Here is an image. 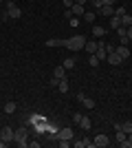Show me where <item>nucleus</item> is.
<instances>
[{
  "label": "nucleus",
  "mask_w": 132,
  "mask_h": 148,
  "mask_svg": "<svg viewBox=\"0 0 132 148\" xmlns=\"http://www.w3.org/2000/svg\"><path fill=\"white\" fill-rule=\"evenodd\" d=\"M93 36H106V29H104V27H99V25H95V27H93Z\"/></svg>",
  "instance_id": "nucleus-21"
},
{
  "label": "nucleus",
  "mask_w": 132,
  "mask_h": 148,
  "mask_svg": "<svg viewBox=\"0 0 132 148\" xmlns=\"http://www.w3.org/2000/svg\"><path fill=\"white\" fill-rule=\"evenodd\" d=\"M77 148H90L93 146V139H88V137H84V139H79V142H75Z\"/></svg>",
  "instance_id": "nucleus-14"
},
{
  "label": "nucleus",
  "mask_w": 132,
  "mask_h": 148,
  "mask_svg": "<svg viewBox=\"0 0 132 148\" xmlns=\"http://www.w3.org/2000/svg\"><path fill=\"white\" fill-rule=\"evenodd\" d=\"M13 142L18 144V146H29V130H26V126H22V128H18L16 133H13Z\"/></svg>",
  "instance_id": "nucleus-2"
},
{
  "label": "nucleus",
  "mask_w": 132,
  "mask_h": 148,
  "mask_svg": "<svg viewBox=\"0 0 132 148\" xmlns=\"http://www.w3.org/2000/svg\"><path fill=\"white\" fill-rule=\"evenodd\" d=\"M108 144H110V139H108V135H104V133H99V135L93 139V146H97V148H106Z\"/></svg>",
  "instance_id": "nucleus-4"
},
{
  "label": "nucleus",
  "mask_w": 132,
  "mask_h": 148,
  "mask_svg": "<svg viewBox=\"0 0 132 148\" xmlns=\"http://www.w3.org/2000/svg\"><path fill=\"white\" fill-rule=\"evenodd\" d=\"M114 128H121L123 133H132V122H121V124H114Z\"/></svg>",
  "instance_id": "nucleus-10"
},
{
  "label": "nucleus",
  "mask_w": 132,
  "mask_h": 148,
  "mask_svg": "<svg viewBox=\"0 0 132 148\" xmlns=\"http://www.w3.org/2000/svg\"><path fill=\"white\" fill-rule=\"evenodd\" d=\"M121 27H126V29H128V27H132V16H130V13L121 16Z\"/></svg>",
  "instance_id": "nucleus-18"
},
{
  "label": "nucleus",
  "mask_w": 132,
  "mask_h": 148,
  "mask_svg": "<svg viewBox=\"0 0 132 148\" xmlns=\"http://www.w3.org/2000/svg\"><path fill=\"white\" fill-rule=\"evenodd\" d=\"M128 38L132 40V27H128Z\"/></svg>",
  "instance_id": "nucleus-37"
},
{
  "label": "nucleus",
  "mask_w": 132,
  "mask_h": 148,
  "mask_svg": "<svg viewBox=\"0 0 132 148\" xmlns=\"http://www.w3.org/2000/svg\"><path fill=\"white\" fill-rule=\"evenodd\" d=\"M99 13L104 16V18H110V16L114 13V7H108V5H104V7L99 9Z\"/></svg>",
  "instance_id": "nucleus-11"
},
{
  "label": "nucleus",
  "mask_w": 132,
  "mask_h": 148,
  "mask_svg": "<svg viewBox=\"0 0 132 148\" xmlns=\"http://www.w3.org/2000/svg\"><path fill=\"white\" fill-rule=\"evenodd\" d=\"M62 64H64V69H66V71H68V69H75L77 60H75V58H66V60H64Z\"/></svg>",
  "instance_id": "nucleus-16"
},
{
  "label": "nucleus",
  "mask_w": 132,
  "mask_h": 148,
  "mask_svg": "<svg viewBox=\"0 0 132 148\" xmlns=\"http://www.w3.org/2000/svg\"><path fill=\"white\" fill-rule=\"evenodd\" d=\"M29 146H31V148H40V142H38V139H31V142H29Z\"/></svg>",
  "instance_id": "nucleus-33"
},
{
  "label": "nucleus",
  "mask_w": 132,
  "mask_h": 148,
  "mask_svg": "<svg viewBox=\"0 0 132 148\" xmlns=\"http://www.w3.org/2000/svg\"><path fill=\"white\" fill-rule=\"evenodd\" d=\"M57 91H60V93H68V80H66V77H64V80H60Z\"/></svg>",
  "instance_id": "nucleus-17"
},
{
  "label": "nucleus",
  "mask_w": 132,
  "mask_h": 148,
  "mask_svg": "<svg viewBox=\"0 0 132 148\" xmlns=\"http://www.w3.org/2000/svg\"><path fill=\"white\" fill-rule=\"evenodd\" d=\"M70 11H73V16H77V18L86 13V11H84V5H77V2H75V5H73V7H70Z\"/></svg>",
  "instance_id": "nucleus-12"
},
{
  "label": "nucleus",
  "mask_w": 132,
  "mask_h": 148,
  "mask_svg": "<svg viewBox=\"0 0 132 148\" xmlns=\"http://www.w3.org/2000/svg\"><path fill=\"white\" fill-rule=\"evenodd\" d=\"M82 104H84V108H95V99L84 97V99H82Z\"/></svg>",
  "instance_id": "nucleus-23"
},
{
  "label": "nucleus",
  "mask_w": 132,
  "mask_h": 148,
  "mask_svg": "<svg viewBox=\"0 0 132 148\" xmlns=\"http://www.w3.org/2000/svg\"><path fill=\"white\" fill-rule=\"evenodd\" d=\"M79 126H82L84 130H88V128H90V126H93V122H90V117H84V115H82V122H79Z\"/></svg>",
  "instance_id": "nucleus-20"
},
{
  "label": "nucleus",
  "mask_w": 132,
  "mask_h": 148,
  "mask_svg": "<svg viewBox=\"0 0 132 148\" xmlns=\"http://www.w3.org/2000/svg\"><path fill=\"white\" fill-rule=\"evenodd\" d=\"M75 2H77V5H86L88 0H75Z\"/></svg>",
  "instance_id": "nucleus-38"
},
{
  "label": "nucleus",
  "mask_w": 132,
  "mask_h": 148,
  "mask_svg": "<svg viewBox=\"0 0 132 148\" xmlns=\"http://www.w3.org/2000/svg\"><path fill=\"white\" fill-rule=\"evenodd\" d=\"M57 144H60V146H62V148H68V146H70V139H60V142H57Z\"/></svg>",
  "instance_id": "nucleus-31"
},
{
  "label": "nucleus",
  "mask_w": 132,
  "mask_h": 148,
  "mask_svg": "<svg viewBox=\"0 0 132 148\" xmlns=\"http://www.w3.org/2000/svg\"><path fill=\"white\" fill-rule=\"evenodd\" d=\"M13 111H16V102H7V104H5V113H9V115H11Z\"/></svg>",
  "instance_id": "nucleus-25"
},
{
  "label": "nucleus",
  "mask_w": 132,
  "mask_h": 148,
  "mask_svg": "<svg viewBox=\"0 0 132 148\" xmlns=\"http://www.w3.org/2000/svg\"><path fill=\"white\" fill-rule=\"evenodd\" d=\"M117 53H119L121 56V60H128V58H130V49H128V47H123V44H119V47H117Z\"/></svg>",
  "instance_id": "nucleus-9"
},
{
  "label": "nucleus",
  "mask_w": 132,
  "mask_h": 148,
  "mask_svg": "<svg viewBox=\"0 0 132 148\" xmlns=\"http://www.w3.org/2000/svg\"><path fill=\"white\" fill-rule=\"evenodd\" d=\"M119 146L121 148H132V142L130 139H123V142H119Z\"/></svg>",
  "instance_id": "nucleus-30"
},
{
  "label": "nucleus",
  "mask_w": 132,
  "mask_h": 148,
  "mask_svg": "<svg viewBox=\"0 0 132 148\" xmlns=\"http://www.w3.org/2000/svg\"><path fill=\"white\" fill-rule=\"evenodd\" d=\"M46 47H64V40H60V38H49V40H46Z\"/></svg>",
  "instance_id": "nucleus-15"
},
{
  "label": "nucleus",
  "mask_w": 132,
  "mask_h": 148,
  "mask_svg": "<svg viewBox=\"0 0 132 148\" xmlns=\"http://www.w3.org/2000/svg\"><path fill=\"white\" fill-rule=\"evenodd\" d=\"M128 139H130V142H132V133H128Z\"/></svg>",
  "instance_id": "nucleus-39"
},
{
  "label": "nucleus",
  "mask_w": 132,
  "mask_h": 148,
  "mask_svg": "<svg viewBox=\"0 0 132 148\" xmlns=\"http://www.w3.org/2000/svg\"><path fill=\"white\" fill-rule=\"evenodd\" d=\"M104 5H108V7H112V5H114V0H101V7H104Z\"/></svg>",
  "instance_id": "nucleus-36"
},
{
  "label": "nucleus",
  "mask_w": 132,
  "mask_h": 148,
  "mask_svg": "<svg viewBox=\"0 0 132 148\" xmlns=\"http://www.w3.org/2000/svg\"><path fill=\"white\" fill-rule=\"evenodd\" d=\"M73 122H75V124L82 122V113H75V115H73Z\"/></svg>",
  "instance_id": "nucleus-32"
},
{
  "label": "nucleus",
  "mask_w": 132,
  "mask_h": 148,
  "mask_svg": "<svg viewBox=\"0 0 132 148\" xmlns=\"http://www.w3.org/2000/svg\"><path fill=\"white\" fill-rule=\"evenodd\" d=\"M53 77H57V80H64V77H66V69H64V64H60V66L53 69Z\"/></svg>",
  "instance_id": "nucleus-7"
},
{
  "label": "nucleus",
  "mask_w": 132,
  "mask_h": 148,
  "mask_svg": "<svg viewBox=\"0 0 132 148\" xmlns=\"http://www.w3.org/2000/svg\"><path fill=\"white\" fill-rule=\"evenodd\" d=\"M123 139H128V135L121 128H117V142H123Z\"/></svg>",
  "instance_id": "nucleus-27"
},
{
  "label": "nucleus",
  "mask_w": 132,
  "mask_h": 148,
  "mask_svg": "<svg viewBox=\"0 0 132 148\" xmlns=\"http://www.w3.org/2000/svg\"><path fill=\"white\" fill-rule=\"evenodd\" d=\"M84 49H86L88 53H95V51H97V42H95V40H90V42H88V40H86V47H84Z\"/></svg>",
  "instance_id": "nucleus-19"
},
{
  "label": "nucleus",
  "mask_w": 132,
  "mask_h": 148,
  "mask_svg": "<svg viewBox=\"0 0 132 148\" xmlns=\"http://www.w3.org/2000/svg\"><path fill=\"white\" fill-rule=\"evenodd\" d=\"M7 16L13 18V20H18V18H22V11H20V7H16L13 2H9V5H7Z\"/></svg>",
  "instance_id": "nucleus-3"
},
{
  "label": "nucleus",
  "mask_w": 132,
  "mask_h": 148,
  "mask_svg": "<svg viewBox=\"0 0 132 148\" xmlns=\"http://www.w3.org/2000/svg\"><path fill=\"white\" fill-rule=\"evenodd\" d=\"M73 5H75V0H64V7H66V9H70Z\"/></svg>",
  "instance_id": "nucleus-34"
},
{
  "label": "nucleus",
  "mask_w": 132,
  "mask_h": 148,
  "mask_svg": "<svg viewBox=\"0 0 132 148\" xmlns=\"http://www.w3.org/2000/svg\"><path fill=\"white\" fill-rule=\"evenodd\" d=\"M95 18H97V16H95L93 11H86V13H84V22H90V25H93Z\"/></svg>",
  "instance_id": "nucleus-22"
},
{
  "label": "nucleus",
  "mask_w": 132,
  "mask_h": 148,
  "mask_svg": "<svg viewBox=\"0 0 132 148\" xmlns=\"http://www.w3.org/2000/svg\"><path fill=\"white\" fill-rule=\"evenodd\" d=\"M119 27H121V18L112 13V16H110V29H114V31H117Z\"/></svg>",
  "instance_id": "nucleus-13"
},
{
  "label": "nucleus",
  "mask_w": 132,
  "mask_h": 148,
  "mask_svg": "<svg viewBox=\"0 0 132 148\" xmlns=\"http://www.w3.org/2000/svg\"><path fill=\"white\" fill-rule=\"evenodd\" d=\"M93 7L97 9V11H99V9H101V0H93Z\"/></svg>",
  "instance_id": "nucleus-35"
},
{
  "label": "nucleus",
  "mask_w": 132,
  "mask_h": 148,
  "mask_svg": "<svg viewBox=\"0 0 132 148\" xmlns=\"http://www.w3.org/2000/svg\"><path fill=\"white\" fill-rule=\"evenodd\" d=\"M126 13H128V11H126V7H121V5H119V7H114V16H119V18H121V16H126Z\"/></svg>",
  "instance_id": "nucleus-26"
},
{
  "label": "nucleus",
  "mask_w": 132,
  "mask_h": 148,
  "mask_svg": "<svg viewBox=\"0 0 132 148\" xmlns=\"http://www.w3.org/2000/svg\"><path fill=\"white\" fill-rule=\"evenodd\" d=\"M88 64H90V66H99V58L95 56V53H90V58H88Z\"/></svg>",
  "instance_id": "nucleus-24"
},
{
  "label": "nucleus",
  "mask_w": 132,
  "mask_h": 148,
  "mask_svg": "<svg viewBox=\"0 0 132 148\" xmlns=\"http://www.w3.org/2000/svg\"><path fill=\"white\" fill-rule=\"evenodd\" d=\"M128 42H130V38H128V36H119V44H123V47H128Z\"/></svg>",
  "instance_id": "nucleus-29"
},
{
  "label": "nucleus",
  "mask_w": 132,
  "mask_h": 148,
  "mask_svg": "<svg viewBox=\"0 0 132 148\" xmlns=\"http://www.w3.org/2000/svg\"><path fill=\"white\" fill-rule=\"evenodd\" d=\"M57 139H73V128H62L60 133H57Z\"/></svg>",
  "instance_id": "nucleus-8"
},
{
  "label": "nucleus",
  "mask_w": 132,
  "mask_h": 148,
  "mask_svg": "<svg viewBox=\"0 0 132 148\" xmlns=\"http://www.w3.org/2000/svg\"><path fill=\"white\" fill-rule=\"evenodd\" d=\"M106 60L110 62L112 66H119L121 62H123V60H121V56H119V53H117V51H110V53H108V56H106Z\"/></svg>",
  "instance_id": "nucleus-5"
},
{
  "label": "nucleus",
  "mask_w": 132,
  "mask_h": 148,
  "mask_svg": "<svg viewBox=\"0 0 132 148\" xmlns=\"http://www.w3.org/2000/svg\"><path fill=\"white\" fill-rule=\"evenodd\" d=\"M68 25L73 27V29H77V27H79V18H77V16H73V18L68 20Z\"/></svg>",
  "instance_id": "nucleus-28"
},
{
  "label": "nucleus",
  "mask_w": 132,
  "mask_h": 148,
  "mask_svg": "<svg viewBox=\"0 0 132 148\" xmlns=\"http://www.w3.org/2000/svg\"><path fill=\"white\" fill-rule=\"evenodd\" d=\"M13 133H16V130H13V128H9V126H5V128L0 130V139H5V142H13Z\"/></svg>",
  "instance_id": "nucleus-6"
},
{
  "label": "nucleus",
  "mask_w": 132,
  "mask_h": 148,
  "mask_svg": "<svg viewBox=\"0 0 132 148\" xmlns=\"http://www.w3.org/2000/svg\"><path fill=\"white\" fill-rule=\"evenodd\" d=\"M64 47L70 51H84V47H86V38L84 36H70L64 40Z\"/></svg>",
  "instance_id": "nucleus-1"
}]
</instances>
